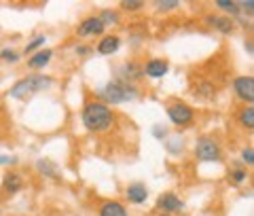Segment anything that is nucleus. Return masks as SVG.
<instances>
[{"label": "nucleus", "mask_w": 254, "mask_h": 216, "mask_svg": "<svg viewBox=\"0 0 254 216\" xmlns=\"http://www.w3.org/2000/svg\"><path fill=\"white\" fill-rule=\"evenodd\" d=\"M216 6L218 9H222V11H227V13H231V15H240V4L237 2H231V0H218L216 2Z\"/></svg>", "instance_id": "17"}, {"label": "nucleus", "mask_w": 254, "mask_h": 216, "mask_svg": "<svg viewBox=\"0 0 254 216\" xmlns=\"http://www.w3.org/2000/svg\"><path fill=\"white\" fill-rule=\"evenodd\" d=\"M100 216H127V210L119 202H106L100 208Z\"/></svg>", "instance_id": "13"}, {"label": "nucleus", "mask_w": 254, "mask_h": 216, "mask_svg": "<svg viewBox=\"0 0 254 216\" xmlns=\"http://www.w3.org/2000/svg\"><path fill=\"white\" fill-rule=\"evenodd\" d=\"M233 87H235V93L237 98L252 104L254 102V78L252 76H237L233 81Z\"/></svg>", "instance_id": "6"}, {"label": "nucleus", "mask_w": 254, "mask_h": 216, "mask_svg": "<svg viewBox=\"0 0 254 216\" xmlns=\"http://www.w3.org/2000/svg\"><path fill=\"white\" fill-rule=\"evenodd\" d=\"M100 95L110 104H119L125 100H131L136 95V89L133 87H125L123 83H108L104 89L100 91Z\"/></svg>", "instance_id": "3"}, {"label": "nucleus", "mask_w": 254, "mask_h": 216, "mask_svg": "<svg viewBox=\"0 0 254 216\" xmlns=\"http://www.w3.org/2000/svg\"><path fill=\"white\" fill-rule=\"evenodd\" d=\"M146 197H148V191L142 182H133V185L127 187V199L131 204H142V202H146Z\"/></svg>", "instance_id": "10"}, {"label": "nucleus", "mask_w": 254, "mask_h": 216, "mask_svg": "<svg viewBox=\"0 0 254 216\" xmlns=\"http://www.w3.org/2000/svg\"><path fill=\"white\" fill-rule=\"evenodd\" d=\"M240 121H242V125L248 127V130H252V127H254V108L252 106L242 110V113H240Z\"/></svg>", "instance_id": "16"}, {"label": "nucleus", "mask_w": 254, "mask_h": 216, "mask_svg": "<svg viewBox=\"0 0 254 216\" xmlns=\"http://www.w3.org/2000/svg\"><path fill=\"white\" fill-rule=\"evenodd\" d=\"M51 51L49 49H43V51H38V53H34L32 58L28 60V66L30 68H45L47 64H49V60H51Z\"/></svg>", "instance_id": "12"}, {"label": "nucleus", "mask_w": 254, "mask_h": 216, "mask_svg": "<svg viewBox=\"0 0 254 216\" xmlns=\"http://www.w3.org/2000/svg\"><path fill=\"white\" fill-rule=\"evenodd\" d=\"M121 6H123V9H127V11H138V9H142V2H140V0H125Z\"/></svg>", "instance_id": "20"}, {"label": "nucleus", "mask_w": 254, "mask_h": 216, "mask_svg": "<svg viewBox=\"0 0 254 216\" xmlns=\"http://www.w3.org/2000/svg\"><path fill=\"white\" fill-rule=\"evenodd\" d=\"M168 117H170L172 123H176L178 127H182V125H189L190 121H193L195 113H193V108L190 106L178 102V104H172V106L168 108Z\"/></svg>", "instance_id": "5"}, {"label": "nucleus", "mask_w": 254, "mask_h": 216, "mask_svg": "<svg viewBox=\"0 0 254 216\" xmlns=\"http://www.w3.org/2000/svg\"><path fill=\"white\" fill-rule=\"evenodd\" d=\"M155 136H157V138H163V136H165V127H155Z\"/></svg>", "instance_id": "27"}, {"label": "nucleus", "mask_w": 254, "mask_h": 216, "mask_svg": "<svg viewBox=\"0 0 254 216\" xmlns=\"http://www.w3.org/2000/svg\"><path fill=\"white\" fill-rule=\"evenodd\" d=\"M76 51H78V53H81V55H85V53H87V51H89V49H87V47L83 45V47H78V49H76Z\"/></svg>", "instance_id": "29"}, {"label": "nucleus", "mask_w": 254, "mask_h": 216, "mask_svg": "<svg viewBox=\"0 0 254 216\" xmlns=\"http://www.w3.org/2000/svg\"><path fill=\"white\" fill-rule=\"evenodd\" d=\"M242 157H244V161H246V163L252 165V163H254V150H252V146H246V148H244V153H242Z\"/></svg>", "instance_id": "22"}, {"label": "nucleus", "mask_w": 254, "mask_h": 216, "mask_svg": "<svg viewBox=\"0 0 254 216\" xmlns=\"http://www.w3.org/2000/svg\"><path fill=\"white\" fill-rule=\"evenodd\" d=\"M21 187H23V180H21L19 174L9 172L4 176V191H9V193H17Z\"/></svg>", "instance_id": "14"}, {"label": "nucleus", "mask_w": 254, "mask_h": 216, "mask_svg": "<svg viewBox=\"0 0 254 216\" xmlns=\"http://www.w3.org/2000/svg\"><path fill=\"white\" fill-rule=\"evenodd\" d=\"M195 155L199 161H216L220 157V146L216 140L212 138H201L197 140V146H195Z\"/></svg>", "instance_id": "4"}, {"label": "nucleus", "mask_w": 254, "mask_h": 216, "mask_svg": "<svg viewBox=\"0 0 254 216\" xmlns=\"http://www.w3.org/2000/svg\"><path fill=\"white\" fill-rule=\"evenodd\" d=\"M157 206L161 208V210H165V214H168V212H178V210H182V206H185V204L180 202V197H178L176 193H165V195L159 197Z\"/></svg>", "instance_id": "8"}, {"label": "nucleus", "mask_w": 254, "mask_h": 216, "mask_svg": "<svg viewBox=\"0 0 254 216\" xmlns=\"http://www.w3.org/2000/svg\"><path fill=\"white\" fill-rule=\"evenodd\" d=\"M47 87H51V78L49 76L32 74V76H26V78H21V81L15 83L11 87L9 95H11V98H15V100H28L34 93L47 89Z\"/></svg>", "instance_id": "2"}, {"label": "nucleus", "mask_w": 254, "mask_h": 216, "mask_svg": "<svg viewBox=\"0 0 254 216\" xmlns=\"http://www.w3.org/2000/svg\"><path fill=\"white\" fill-rule=\"evenodd\" d=\"M210 23L216 30H220L222 34H229V32L233 30V21L229 17H222V15H218V17H210Z\"/></svg>", "instance_id": "15"}, {"label": "nucleus", "mask_w": 254, "mask_h": 216, "mask_svg": "<svg viewBox=\"0 0 254 216\" xmlns=\"http://www.w3.org/2000/svg\"><path fill=\"white\" fill-rule=\"evenodd\" d=\"M106 28H104V23L100 21V17H87V19H83L81 21V26L76 28V34L78 36H98V34H102Z\"/></svg>", "instance_id": "7"}, {"label": "nucleus", "mask_w": 254, "mask_h": 216, "mask_svg": "<svg viewBox=\"0 0 254 216\" xmlns=\"http://www.w3.org/2000/svg\"><path fill=\"white\" fill-rule=\"evenodd\" d=\"M113 121H115L113 110L102 102H89L83 108V125L89 132H104L113 125Z\"/></svg>", "instance_id": "1"}, {"label": "nucleus", "mask_w": 254, "mask_h": 216, "mask_svg": "<svg viewBox=\"0 0 254 216\" xmlns=\"http://www.w3.org/2000/svg\"><path fill=\"white\" fill-rule=\"evenodd\" d=\"M45 41H47V38L45 36H36L34 38V41H32L28 47H26V53H32V51H36V49H41V47L45 45Z\"/></svg>", "instance_id": "19"}, {"label": "nucleus", "mask_w": 254, "mask_h": 216, "mask_svg": "<svg viewBox=\"0 0 254 216\" xmlns=\"http://www.w3.org/2000/svg\"><path fill=\"white\" fill-rule=\"evenodd\" d=\"M0 58H2V60H9V62H17L19 55L13 53V51H9V49H4V51H0Z\"/></svg>", "instance_id": "24"}, {"label": "nucleus", "mask_w": 254, "mask_h": 216, "mask_svg": "<svg viewBox=\"0 0 254 216\" xmlns=\"http://www.w3.org/2000/svg\"><path fill=\"white\" fill-rule=\"evenodd\" d=\"M38 170L49 174V176H55V170H53V163L51 161H38Z\"/></svg>", "instance_id": "21"}, {"label": "nucleus", "mask_w": 254, "mask_h": 216, "mask_svg": "<svg viewBox=\"0 0 254 216\" xmlns=\"http://www.w3.org/2000/svg\"><path fill=\"white\" fill-rule=\"evenodd\" d=\"M165 72H168V62L163 60H150L144 66V74L150 78H161L165 76Z\"/></svg>", "instance_id": "9"}, {"label": "nucleus", "mask_w": 254, "mask_h": 216, "mask_svg": "<svg viewBox=\"0 0 254 216\" xmlns=\"http://www.w3.org/2000/svg\"><path fill=\"white\" fill-rule=\"evenodd\" d=\"M237 4H240L242 9L246 11V15H252L254 13V2H252V0H248V2H237Z\"/></svg>", "instance_id": "25"}, {"label": "nucleus", "mask_w": 254, "mask_h": 216, "mask_svg": "<svg viewBox=\"0 0 254 216\" xmlns=\"http://www.w3.org/2000/svg\"><path fill=\"white\" fill-rule=\"evenodd\" d=\"M121 47V41H119V36L110 34V36H104L102 41L98 43V51L102 55H110V53H117V49Z\"/></svg>", "instance_id": "11"}, {"label": "nucleus", "mask_w": 254, "mask_h": 216, "mask_svg": "<svg viewBox=\"0 0 254 216\" xmlns=\"http://www.w3.org/2000/svg\"><path fill=\"white\" fill-rule=\"evenodd\" d=\"M159 216H170V214H165V212H163V214H159Z\"/></svg>", "instance_id": "30"}, {"label": "nucleus", "mask_w": 254, "mask_h": 216, "mask_svg": "<svg viewBox=\"0 0 254 216\" xmlns=\"http://www.w3.org/2000/svg\"><path fill=\"white\" fill-rule=\"evenodd\" d=\"M11 161H13L11 157H4V155H0V165H2V163H11Z\"/></svg>", "instance_id": "28"}, {"label": "nucleus", "mask_w": 254, "mask_h": 216, "mask_svg": "<svg viewBox=\"0 0 254 216\" xmlns=\"http://www.w3.org/2000/svg\"><path fill=\"white\" fill-rule=\"evenodd\" d=\"M157 9L165 13V11H174V9H178V2H157Z\"/></svg>", "instance_id": "23"}, {"label": "nucleus", "mask_w": 254, "mask_h": 216, "mask_svg": "<svg viewBox=\"0 0 254 216\" xmlns=\"http://www.w3.org/2000/svg\"><path fill=\"white\" fill-rule=\"evenodd\" d=\"M233 180H235V185L244 182V180H246V172H244V170H235V172H233Z\"/></svg>", "instance_id": "26"}, {"label": "nucleus", "mask_w": 254, "mask_h": 216, "mask_svg": "<svg viewBox=\"0 0 254 216\" xmlns=\"http://www.w3.org/2000/svg\"><path fill=\"white\" fill-rule=\"evenodd\" d=\"M100 21L104 23V28H106L108 23H117V21H119V15H117L115 11H104V13L100 15Z\"/></svg>", "instance_id": "18"}]
</instances>
